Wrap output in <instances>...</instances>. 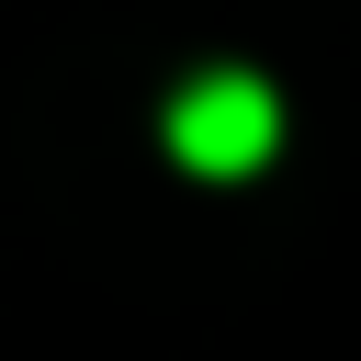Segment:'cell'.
<instances>
[{
	"mask_svg": "<svg viewBox=\"0 0 361 361\" xmlns=\"http://www.w3.org/2000/svg\"><path fill=\"white\" fill-rule=\"evenodd\" d=\"M271 147H282V102H271V79H248V68H214V79H192V90L169 102V158H180L192 180H248Z\"/></svg>",
	"mask_w": 361,
	"mask_h": 361,
	"instance_id": "cell-1",
	"label": "cell"
}]
</instances>
